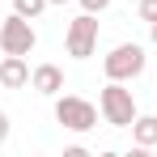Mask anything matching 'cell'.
<instances>
[{
  "label": "cell",
  "instance_id": "1",
  "mask_svg": "<svg viewBox=\"0 0 157 157\" xmlns=\"http://www.w3.org/2000/svg\"><path fill=\"white\" fill-rule=\"evenodd\" d=\"M98 110H102V119L110 123V128H132L136 123V98H132V89L123 85V81H106L102 94H98Z\"/></svg>",
  "mask_w": 157,
  "mask_h": 157
},
{
  "label": "cell",
  "instance_id": "2",
  "mask_svg": "<svg viewBox=\"0 0 157 157\" xmlns=\"http://www.w3.org/2000/svg\"><path fill=\"white\" fill-rule=\"evenodd\" d=\"M98 106L89 102V98H77V94H59L55 98V123L64 132H77V136H85V132L98 128Z\"/></svg>",
  "mask_w": 157,
  "mask_h": 157
},
{
  "label": "cell",
  "instance_id": "3",
  "mask_svg": "<svg viewBox=\"0 0 157 157\" xmlns=\"http://www.w3.org/2000/svg\"><path fill=\"white\" fill-rule=\"evenodd\" d=\"M144 47L140 43H119V47H110L106 51V59H102V72H106V81H136L140 72H144Z\"/></svg>",
  "mask_w": 157,
  "mask_h": 157
},
{
  "label": "cell",
  "instance_id": "4",
  "mask_svg": "<svg viewBox=\"0 0 157 157\" xmlns=\"http://www.w3.org/2000/svg\"><path fill=\"white\" fill-rule=\"evenodd\" d=\"M38 47V34H34V21L21 17V13H9L0 21V51L4 55H30Z\"/></svg>",
  "mask_w": 157,
  "mask_h": 157
},
{
  "label": "cell",
  "instance_id": "5",
  "mask_svg": "<svg viewBox=\"0 0 157 157\" xmlns=\"http://www.w3.org/2000/svg\"><path fill=\"white\" fill-rule=\"evenodd\" d=\"M64 47L72 59H89V55L98 51V13H81L68 21L64 30Z\"/></svg>",
  "mask_w": 157,
  "mask_h": 157
},
{
  "label": "cell",
  "instance_id": "6",
  "mask_svg": "<svg viewBox=\"0 0 157 157\" xmlns=\"http://www.w3.org/2000/svg\"><path fill=\"white\" fill-rule=\"evenodd\" d=\"M30 89L43 94V98H59V94H64V68H59V64H38V68L30 72Z\"/></svg>",
  "mask_w": 157,
  "mask_h": 157
},
{
  "label": "cell",
  "instance_id": "7",
  "mask_svg": "<svg viewBox=\"0 0 157 157\" xmlns=\"http://www.w3.org/2000/svg\"><path fill=\"white\" fill-rule=\"evenodd\" d=\"M30 72H34V68L26 64V55H4V59H0V85H4V89H26Z\"/></svg>",
  "mask_w": 157,
  "mask_h": 157
},
{
  "label": "cell",
  "instance_id": "8",
  "mask_svg": "<svg viewBox=\"0 0 157 157\" xmlns=\"http://www.w3.org/2000/svg\"><path fill=\"white\" fill-rule=\"evenodd\" d=\"M132 144H136V149H157V115H136Z\"/></svg>",
  "mask_w": 157,
  "mask_h": 157
},
{
  "label": "cell",
  "instance_id": "9",
  "mask_svg": "<svg viewBox=\"0 0 157 157\" xmlns=\"http://www.w3.org/2000/svg\"><path fill=\"white\" fill-rule=\"evenodd\" d=\"M47 4H51V0H13V13H21V17H30V21H34Z\"/></svg>",
  "mask_w": 157,
  "mask_h": 157
},
{
  "label": "cell",
  "instance_id": "10",
  "mask_svg": "<svg viewBox=\"0 0 157 157\" xmlns=\"http://www.w3.org/2000/svg\"><path fill=\"white\" fill-rule=\"evenodd\" d=\"M136 13H140V21H157V0H140Z\"/></svg>",
  "mask_w": 157,
  "mask_h": 157
},
{
  "label": "cell",
  "instance_id": "11",
  "mask_svg": "<svg viewBox=\"0 0 157 157\" xmlns=\"http://www.w3.org/2000/svg\"><path fill=\"white\" fill-rule=\"evenodd\" d=\"M106 4H110V0H81V9H85V13H102Z\"/></svg>",
  "mask_w": 157,
  "mask_h": 157
},
{
  "label": "cell",
  "instance_id": "12",
  "mask_svg": "<svg viewBox=\"0 0 157 157\" xmlns=\"http://www.w3.org/2000/svg\"><path fill=\"white\" fill-rule=\"evenodd\" d=\"M9 132H13V123H9V115H4V110H0V144H4V140H9Z\"/></svg>",
  "mask_w": 157,
  "mask_h": 157
},
{
  "label": "cell",
  "instance_id": "13",
  "mask_svg": "<svg viewBox=\"0 0 157 157\" xmlns=\"http://www.w3.org/2000/svg\"><path fill=\"white\" fill-rule=\"evenodd\" d=\"M149 38H153V47H157V21H149Z\"/></svg>",
  "mask_w": 157,
  "mask_h": 157
},
{
  "label": "cell",
  "instance_id": "14",
  "mask_svg": "<svg viewBox=\"0 0 157 157\" xmlns=\"http://www.w3.org/2000/svg\"><path fill=\"white\" fill-rule=\"evenodd\" d=\"M51 4H68V0H51Z\"/></svg>",
  "mask_w": 157,
  "mask_h": 157
}]
</instances>
